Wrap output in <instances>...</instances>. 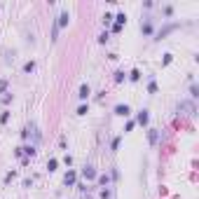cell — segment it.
Here are the masks:
<instances>
[{
	"label": "cell",
	"mask_w": 199,
	"mask_h": 199,
	"mask_svg": "<svg viewBox=\"0 0 199 199\" xmlns=\"http://www.w3.org/2000/svg\"><path fill=\"white\" fill-rule=\"evenodd\" d=\"M129 112H131V108H129L127 103H117V105H115V115H120V117H129Z\"/></svg>",
	"instance_id": "1"
},
{
	"label": "cell",
	"mask_w": 199,
	"mask_h": 199,
	"mask_svg": "<svg viewBox=\"0 0 199 199\" xmlns=\"http://www.w3.org/2000/svg\"><path fill=\"white\" fill-rule=\"evenodd\" d=\"M148 122H150V115H148V110H141V112H138V124H143V127H145Z\"/></svg>",
	"instance_id": "2"
},
{
	"label": "cell",
	"mask_w": 199,
	"mask_h": 199,
	"mask_svg": "<svg viewBox=\"0 0 199 199\" xmlns=\"http://www.w3.org/2000/svg\"><path fill=\"white\" fill-rule=\"evenodd\" d=\"M89 94H92L89 84H82V87H80V94H77V96H80V99H89Z\"/></svg>",
	"instance_id": "3"
},
{
	"label": "cell",
	"mask_w": 199,
	"mask_h": 199,
	"mask_svg": "<svg viewBox=\"0 0 199 199\" xmlns=\"http://www.w3.org/2000/svg\"><path fill=\"white\" fill-rule=\"evenodd\" d=\"M82 176H84V178H89V180H92V178H96V171H94V166H84Z\"/></svg>",
	"instance_id": "4"
},
{
	"label": "cell",
	"mask_w": 199,
	"mask_h": 199,
	"mask_svg": "<svg viewBox=\"0 0 199 199\" xmlns=\"http://www.w3.org/2000/svg\"><path fill=\"white\" fill-rule=\"evenodd\" d=\"M141 31H143L145 35H150V33H152V24H150L148 19H145V21H141Z\"/></svg>",
	"instance_id": "5"
},
{
	"label": "cell",
	"mask_w": 199,
	"mask_h": 199,
	"mask_svg": "<svg viewBox=\"0 0 199 199\" xmlns=\"http://www.w3.org/2000/svg\"><path fill=\"white\" fill-rule=\"evenodd\" d=\"M68 21H70V17H68V12H61V17H59V21H56V26H68Z\"/></svg>",
	"instance_id": "6"
},
{
	"label": "cell",
	"mask_w": 199,
	"mask_h": 199,
	"mask_svg": "<svg viewBox=\"0 0 199 199\" xmlns=\"http://www.w3.org/2000/svg\"><path fill=\"white\" fill-rule=\"evenodd\" d=\"M75 178H77V176H75V171H68L66 178H63V183H66V185H73V183H75Z\"/></svg>",
	"instance_id": "7"
},
{
	"label": "cell",
	"mask_w": 199,
	"mask_h": 199,
	"mask_svg": "<svg viewBox=\"0 0 199 199\" xmlns=\"http://www.w3.org/2000/svg\"><path fill=\"white\" fill-rule=\"evenodd\" d=\"M129 80H131V82H138V80H141V70H138V68H133L131 73H129Z\"/></svg>",
	"instance_id": "8"
},
{
	"label": "cell",
	"mask_w": 199,
	"mask_h": 199,
	"mask_svg": "<svg viewBox=\"0 0 199 199\" xmlns=\"http://www.w3.org/2000/svg\"><path fill=\"white\" fill-rule=\"evenodd\" d=\"M35 70V61H26L24 63V73H33Z\"/></svg>",
	"instance_id": "9"
},
{
	"label": "cell",
	"mask_w": 199,
	"mask_h": 199,
	"mask_svg": "<svg viewBox=\"0 0 199 199\" xmlns=\"http://www.w3.org/2000/svg\"><path fill=\"white\" fill-rule=\"evenodd\" d=\"M122 24H127V14H124V12H120V14H117V26L122 28Z\"/></svg>",
	"instance_id": "10"
},
{
	"label": "cell",
	"mask_w": 199,
	"mask_h": 199,
	"mask_svg": "<svg viewBox=\"0 0 199 199\" xmlns=\"http://www.w3.org/2000/svg\"><path fill=\"white\" fill-rule=\"evenodd\" d=\"M148 138H150V143H157V129H150V131H148Z\"/></svg>",
	"instance_id": "11"
},
{
	"label": "cell",
	"mask_w": 199,
	"mask_h": 199,
	"mask_svg": "<svg viewBox=\"0 0 199 199\" xmlns=\"http://www.w3.org/2000/svg\"><path fill=\"white\" fill-rule=\"evenodd\" d=\"M56 166H59V162H56L54 157H52V159L47 162V169H49V171H56Z\"/></svg>",
	"instance_id": "12"
},
{
	"label": "cell",
	"mask_w": 199,
	"mask_h": 199,
	"mask_svg": "<svg viewBox=\"0 0 199 199\" xmlns=\"http://www.w3.org/2000/svg\"><path fill=\"white\" fill-rule=\"evenodd\" d=\"M148 92H150V94H155V92H157V82H155V80H150V82H148Z\"/></svg>",
	"instance_id": "13"
},
{
	"label": "cell",
	"mask_w": 199,
	"mask_h": 199,
	"mask_svg": "<svg viewBox=\"0 0 199 199\" xmlns=\"http://www.w3.org/2000/svg\"><path fill=\"white\" fill-rule=\"evenodd\" d=\"M21 152H26L28 157H33V155H35V148H33V145H28V148H21Z\"/></svg>",
	"instance_id": "14"
},
{
	"label": "cell",
	"mask_w": 199,
	"mask_h": 199,
	"mask_svg": "<svg viewBox=\"0 0 199 199\" xmlns=\"http://www.w3.org/2000/svg\"><path fill=\"white\" fill-rule=\"evenodd\" d=\"M87 112H89V105H80L77 108V115H87Z\"/></svg>",
	"instance_id": "15"
},
{
	"label": "cell",
	"mask_w": 199,
	"mask_h": 199,
	"mask_svg": "<svg viewBox=\"0 0 199 199\" xmlns=\"http://www.w3.org/2000/svg\"><path fill=\"white\" fill-rule=\"evenodd\" d=\"M122 80H124V73H122V70H120V73H115V82H122Z\"/></svg>",
	"instance_id": "16"
},
{
	"label": "cell",
	"mask_w": 199,
	"mask_h": 199,
	"mask_svg": "<svg viewBox=\"0 0 199 199\" xmlns=\"http://www.w3.org/2000/svg\"><path fill=\"white\" fill-rule=\"evenodd\" d=\"M120 141H122V136H117V138L112 141V150H117V148H120Z\"/></svg>",
	"instance_id": "17"
},
{
	"label": "cell",
	"mask_w": 199,
	"mask_h": 199,
	"mask_svg": "<svg viewBox=\"0 0 199 199\" xmlns=\"http://www.w3.org/2000/svg\"><path fill=\"white\" fill-rule=\"evenodd\" d=\"M7 120H9V112H2V115H0V122H2V124H5V122H7Z\"/></svg>",
	"instance_id": "18"
},
{
	"label": "cell",
	"mask_w": 199,
	"mask_h": 199,
	"mask_svg": "<svg viewBox=\"0 0 199 199\" xmlns=\"http://www.w3.org/2000/svg\"><path fill=\"white\" fill-rule=\"evenodd\" d=\"M14 176H17V173H14V171H9V173H7V176H5V183H9V180H12V178H14Z\"/></svg>",
	"instance_id": "19"
},
{
	"label": "cell",
	"mask_w": 199,
	"mask_h": 199,
	"mask_svg": "<svg viewBox=\"0 0 199 199\" xmlns=\"http://www.w3.org/2000/svg\"><path fill=\"white\" fill-rule=\"evenodd\" d=\"M7 89V80H0V92H5Z\"/></svg>",
	"instance_id": "20"
}]
</instances>
